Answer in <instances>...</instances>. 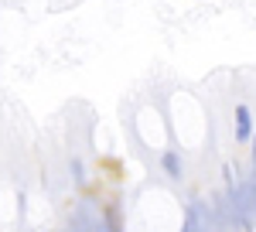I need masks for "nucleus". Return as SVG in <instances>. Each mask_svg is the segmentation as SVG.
I'll use <instances>...</instances> for the list:
<instances>
[{"label": "nucleus", "instance_id": "obj_1", "mask_svg": "<svg viewBox=\"0 0 256 232\" xmlns=\"http://www.w3.org/2000/svg\"><path fill=\"white\" fill-rule=\"evenodd\" d=\"M181 226L188 232H198V229H216L222 222H218L216 205H208L205 198H192V202L184 205V222H181Z\"/></svg>", "mask_w": 256, "mask_h": 232}, {"label": "nucleus", "instance_id": "obj_2", "mask_svg": "<svg viewBox=\"0 0 256 232\" xmlns=\"http://www.w3.org/2000/svg\"><path fill=\"white\" fill-rule=\"evenodd\" d=\"M160 171L168 174L171 181H181V178H184V157H181L178 147H168V150L160 154Z\"/></svg>", "mask_w": 256, "mask_h": 232}, {"label": "nucleus", "instance_id": "obj_3", "mask_svg": "<svg viewBox=\"0 0 256 232\" xmlns=\"http://www.w3.org/2000/svg\"><path fill=\"white\" fill-rule=\"evenodd\" d=\"M250 136H253V113H250L246 102H239L236 106V144H250Z\"/></svg>", "mask_w": 256, "mask_h": 232}, {"label": "nucleus", "instance_id": "obj_4", "mask_svg": "<svg viewBox=\"0 0 256 232\" xmlns=\"http://www.w3.org/2000/svg\"><path fill=\"white\" fill-rule=\"evenodd\" d=\"M68 174H72V181H76L79 188H86L89 174H86V164H82V157H72V160H68Z\"/></svg>", "mask_w": 256, "mask_h": 232}, {"label": "nucleus", "instance_id": "obj_5", "mask_svg": "<svg viewBox=\"0 0 256 232\" xmlns=\"http://www.w3.org/2000/svg\"><path fill=\"white\" fill-rule=\"evenodd\" d=\"M250 144H253V171H256V134L250 136Z\"/></svg>", "mask_w": 256, "mask_h": 232}]
</instances>
